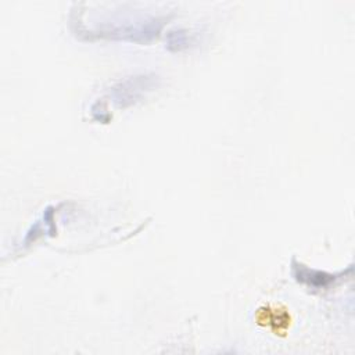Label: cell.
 <instances>
[{"label":"cell","instance_id":"6da1fadb","mask_svg":"<svg viewBox=\"0 0 355 355\" xmlns=\"http://www.w3.org/2000/svg\"><path fill=\"white\" fill-rule=\"evenodd\" d=\"M255 322L259 326L268 327L273 334L284 337L291 326L293 318L286 306L266 304L257 309Z\"/></svg>","mask_w":355,"mask_h":355},{"label":"cell","instance_id":"7a4b0ae2","mask_svg":"<svg viewBox=\"0 0 355 355\" xmlns=\"http://www.w3.org/2000/svg\"><path fill=\"white\" fill-rule=\"evenodd\" d=\"M155 86V78L154 76H135L129 78L125 82H121L118 86L114 87L112 96L114 101L119 107H126L135 101H137L144 92L151 90Z\"/></svg>","mask_w":355,"mask_h":355},{"label":"cell","instance_id":"3957f363","mask_svg":"<svg viewBox=\"0 0 355 355\" xmlns=\"http://www.w3.org/2000/svg\"><path fill=\"white\" fill-rule=\"evenodd\" d=\"M293 265H294L293 269H294L295 279L312 288H326L331 283H334V280L340 276V275L326 273L322 270H313V269H309L305 265L297 263V262H293Z\"/></svg>","mask_w":355,"mask_h":355}]
</instances>
